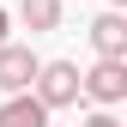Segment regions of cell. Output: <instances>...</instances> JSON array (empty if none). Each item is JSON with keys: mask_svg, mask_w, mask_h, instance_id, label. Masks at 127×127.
<instances>
[{"mask_svg": "<svg viewBox=\"0 0 127 127\" xmlns=\"http://www.w3.org/2000/svg\"><path fill=\"white\" fill-rule=\"evenodd\" d=\"M30 97H36L42 109H73L79 103V61H42L36 79H30Z\"/></svg>", "mask_w": 127, "mask_h": 127, "instance_id": "cell-1", "label": "cell"}, {"mask_svg": "<svg viewBox=\"0 0 127 127\" xmlns=\"http://www.w3.org/2000/svg\"><path fill=\"white\" fill-rule=\"evenodd\" d=\"M79 97H91L97 109L127 103V61H103V55H97V67L79 73Z\"/></svg>", "mask_w": 127, "mask_h": 127, "instance_id": "cell-2", "label": "cell"}, {"mask_svg": "<svg viewBox=\"0 0 127 127\" xmlns=\"http://www.w3.org/2000/svg\"><path fill=\"white\" fill-rule=\"evenodd\" d=\"M42 67V55L30 49V42H0V91H30V79H36Z\"/></svg>", "mask_w": 127, "mask_h": 127, "instance_id": "cell-3", "label": "cell"}, {"mask_svg": "<svg viewBox=\"0 0 127 127\" xmlns=\"http://www.w3.org/2000/svg\"><path fill=\"white\" fill-rule=\"evenodd\" d=\"M91 49H97L103 61H127V12H97L91 18Z\"/></svg>", "mask_w": 127, "mask_h": 127, "instance_id": "cell-4", "label": "cell"}, {"mask_svg": "<svg viewBox=\"0 0 127 127\" xmlns=\"http://www.w3.org/2000/svg\"><path fill=\"white\" fill-rule=\"evenodd\" d=\"M0 127H49V109L30 97V91H6V103H0Z\"/></svg>", "mask_w": 127, "mask_h": 127, "instance_id": "cell-5", "label": "cell"}, {"mask_svg": "<svg viewBox=\"0 0 127 127\" xmlns=\"http://www.w3.org/2000/svg\"><path fill=\"white\" fill-rule=\"evenodd\" d=\"M18 18L30 36H42V30H61V0H18Z\"/></svg>", "mask_w": 127, "mask_h": 127, "instance_id": "cell-6", "label": "cell"}, {"mask_svg": "<svg viewBox=\"0 0 127 127\" xmlns=\"http://www.w3.org/2000/svg\"><path fill=\"white\" fill-rule=\"evenodd\" d=\"M85 127H121V115H115V109H91Z\"/></svg>", "mask_w": 127, "mask_h": 127, "instance_id": "cell-7", "label": "cell"}, {"mask_svg": "<svg viewBox=\"0 0 127 127\" xmlns=\"http://www.w3.org/2000/svg\"><path fill=\"white\" fill-rule=\"evenodd\" d=\"M6 30H12V12H6V6H0V42H6Z\"/></svg>", "mask_w": 127, "mask_h": 127, "instance_id": "cell-8", "label": "cell"}, {"mask_svg": "<svg viewBox=\"0 0 127 127\" xmlns=\"http://www.w3.org/2000/svg\"><path fill=\"white\" fill-rule=\"evenodd\" d=\"M109 6H115V12H127V0H109Z\"/></svg>", "mask_w": 127, "mask_h": 127, "instance_id": "cell-9", "label": "cell"}]
</instances>
